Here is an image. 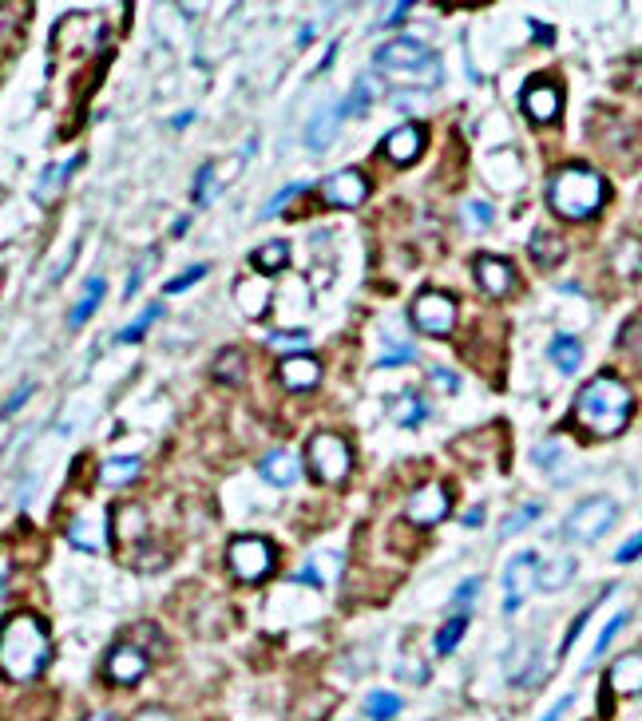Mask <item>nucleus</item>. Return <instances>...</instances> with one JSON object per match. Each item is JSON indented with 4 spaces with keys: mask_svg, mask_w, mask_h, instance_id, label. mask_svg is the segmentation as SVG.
Returning <instances> with one entry per match:
<instances>
[{
    "mask_svg": "<svg viewBox=\"0 0 642 721\" xmlns=\"http://www.w3.org/2000/svg\"><path fill=\"white\" fill-rule=\"evenodd\" d=\"M642 555V531L635 535V539H627L619 551H615V563H631V559H639Z\"/></svg>",
    "mask_w": 642,
    "mask_h": 721,
    "instance_id": "47",
    "label": "nucleus"
},
{
    "mask_svg": "<svg viewBox=\"0 0 642 721\" xmlns=\"http://www.w3.org/2000/svg\"><path fill=\"white\" fill-rule=\"evenodd\" d=\"M476 599H480V579H464L460 591L452 595V603H460V607H464V603H476Z\"/></svg>",
    "mask_w": 642,
    "mask_h": 721,
    "instance_id": "46",
    "label": "nucleus"
},
{
    "mask_svg": "<svg viewBox=\"0 0 642 721\" xmlns=\"http://www.w3.org/2000/svg\"><path fill=\"white\" fill-rule=\"evenodd\" d=\"M369 199V183L361 171L345 167V171H333L325 183H321V203L337 206V210H353Z\"/></svg>",
    "mask_w": 642,
    "mask_h": 721,
    "instance_id": "12",
    "label": "nucleus"
},
{
    "mask_svg": "<svg viewBox=\"0 0 642 721\" xmlns=\"http://www.w3.org/2000/svg\"><path fill=\"white\" fill-rule=\"evenodd\" d=\"M472 270H476L480 290H484V294H492V298H504V294H512V290H516V270H512V262H508V258L480 254Z\"/></svg>",
    "mask_w": 642,
    "mask_h": 721,
    "instance_id": "14",
    "label": "nucleus"
},
{
    "mask_svg": "<svg viewBox=\"0 0 642 721\" xmlns=\"http://www.w3.org/2000/svg\"><path fill=\"white\" fill-rule=\"evenodd\" d=\"M234 298H238V309H242L250 321L266 317V306H270V278H262V274L242 278V282L234 286Z\"/></svg>",
    "mask_w": 642,
    "mask_h": 721,
    "instance_id": "19",
    "label": "nucleus"
},
{
    "mask_svg": "<svg viewBox=\"0 0 642 721\" xmlns=\"http://www.w3.org/2000/svg\"><path fill=\"white\" fill-rule=\"evenodd\" d=\"M306 345H310V333H306V329H286V333H270V349H278V353H286V349L302 353Z\"/></svg>",
    "mask_w": 642,
    "mask_h": 721,
    "instance_id": "38",
    "label": "nucleus"
},
{
    "mask_svg": "<svg viewBox=\"0 0 642 721\" xmlns=\"http://www.w3.org/2000/svg\"><path fill=\"white\" fill-rule=\"evenodd\" d=\"M464 630H468V615H452L440 630H436V654H452L456 650V642L464 638Z\"/></svg>",
    "mask_w": 642,
    "mask_h": 721,
    "instance_id": "33",
    "label": "nucleus"
},
{
    "mask_svg": "<svg viewBox=\"0 0 642 721\" xmlns=\"http://www.w3.org/2000/svg\"><path fill=\"white\" fill-rule=\"evenodd\" d=\"M226 563H230L234 579H242V583H262V579L274 571L278 555H274V543H270V539H262V535H238V539L226 547Z\"/></svg>",
    "mask_w": 642,
    "mask_h": 721,
    "instance_id": "6",
    "label": "nucleus"
},
{
    "mask_svg": "<svg viewBox=\"0 0 642 721\" xmlns=\"http://www.w3.org/2000/svg\"><path fill=\"white\" fill-rule=\"evenodd\" d=\"M571 702H575V694H567V698H559V702H555V706H551V710H547V714H543V718H539V721H559V718H563V714H567V710H571Z\"/></svg>",
    "mask_w": 642,
    "mask_h": 721,
    "instance_id": "49",
    "label": "nucleus"
},
{
    "mask_svg": "<svg viewBox=\"0 0 642 721\" xmlns=\"http://www.w3.org/2000/svg\"><path fill=\"white\" fill-rule=\"evenodd\" d=\"M452 512V492L444 488V484H425V488H417L413 496H409V523H417V527H432V523H440L444 515Z\"/></svg>",
    "mask_w": 642,
    "mask_h": 721,
    "instance_id": "13",
    "label": "nucleus"
},
{
    "mask_svg": "<svg viewBox=\"0 0 642 721\" xmlns=\"http://www.w3.org/2000/svg\"><path fill=\"white\" fill-rule=\"evenodd\" d=\"M151 262H159V254L155 250H147L139 262H135V270H131V278H127V286H123V298H131L135 290H139V282L147 278V270H151Z\"/></svg>",
    "mask_w": 642,
    "mask_h": 721,
    "instance_id": "42",
    "label": "nucleus"
},
{
    "mask_svg": "<svg viewBox=\"0 0 642 721\" xmlns=\"http://www.w3.org/2000/svg\"><path fill=\"white\" fill-rule=\"evenodd\" d=\"M306 464L321 484H345L353 472V448L337 432H314L306 444Z\"/></svg>",
    "mask_w": 642,
    "mask_h": 721,
    "instance_id": "5",
    "label": "nucleus"
},
{
    "mask_svg": "<svg viewBox=\"0 0 642 721\" xmlns=\"http://www.w3.org/2000/svg\"><path fill=\"white\" fill-rule=\"evenodd\" d=\"M607 203V179L591 167H563L547 183V206L567 222H587Z\"/></svg>",
    "mask_w": 642,
    "mask_h": 721,
    "instance_id": "3",
    "label": "nucleus"
},
{
    "mask_svg": "<svg viewBox=\"0 0 642 721\" xmlns=\"http://www.w3.org/2000/svg\"><path fill=\"white\" fill-rule=\"evenodd\" d=\"M0 286H4V274H0Z\"/></svg>",
    "mask_w": 642,
    "mask_h": 721,
    "instance_id": "56",
    "label": "nucleus"
},
{
    "mask_svg": "<svg viewBox=\"0 0 642 721\" xmlns=\"http://www.w3.org/2000/svg\"><path fill=\"white\" fill-rule=\"evenodd\" d=\"M262 476H266L274 488H290V484L302 476V464H298V456H294L290 448H274V452H266V460H262Z\"/></svg>",
    "mask_w": 642,
    "mask_h": 721,
    "instance_id": "20",
    "label": "nucleus"
},
{
    "mask_svg": "<svg viewBox=\"0 0 642 721\" xmlns=\"http://www.w3.org/2000/svg\"><path fill=\"white\" fill-rule=\"evenodd\" d=\"M286 262H290V242H286V238H274V242H266V246L254 250V270H258L262 278L286 270Z\"/></svg>",
    "mask_w": 642,
    "mask_h": 721,
    "instance_id": "24",
    "label": "nucleus"
},
{
    "mask_svg": "<svg viewBox=\"0 0 642 721\" xmlns=\"http://www.w3.org/2000/svg\"><path fill=\"white\" fill-rule=\"evenodd\" d=\"M615 274H619V278H639L642 274V246L635 238H627V242L619 246V254H615Z\"/></svg>",
    "mask_w": 642,
    "mask_h": 721,
    "instance_id": "32",
    "label": "nucleus"
},
{
    "mask_svg": "<svg viewBox=\"0 0 642 721\" xmlns=\"http://www.w3.org/2000/svg\"><path fill=\"white\" fill-rule=\"evenodd\" d=\"M615 519H619V504H615L611 496H591V500H583L575 512L567 515L563 535L575 539V543H595L599 535L611 531Z\"/></svg>",
    "mask_w": 642,
    "mask_h": 721,
    "instance_id": "7",
    "label": "nucleus"
},
{
    "mask_svg": "<svg viewBox=\"0 0 642 721\" xmlns=\"http://www.w3.org/2000/svg\"><path fill=\"white\" fill-rule=\"evenodd\" d=\"M131 721H175V714H167V710H159V706H147V710H139Z\"/></svg>",
    "mask_w": 642,
    "mask_h": 721,
    "instance_id": "50",
    "label": "nucleus"
},
{
    "mask_svg": "<svg viewBox=\"0 0 642 721\" xmlns=\"http://www.w3.org/2000/svg\"><path fill=\"white\" fill-rule=\"evenodd\" d=\"M409 8H413L409 0H401V4H393V8H389V16H381V24H385V28H393V24H401V20L409 16Z\"/></svg>",
    "mask_w": 642,
    "mask_h": 721,
    "instance_id": "48",
    "label": "nucleus"
},
{
    "mask_svg": "<svg viewBox=\"0 0 642 721\" xmlns=\"http://www.w3.org/2000/svg\"><path fill=\"white\" fill-rule=\"evenodd\" d=\"M135 476H139V456H115V460H107L104 472H100V480H104L107 488H123Z\"/></svg>",
    "mask_w": 642,
    "mask_h": 721,
    "instance_id": "29",
    "label": "nucleus"
},
{
    "mask_svg": "<svg viewBox=\"0 0 642 721\" xmlns=\"http://www.w3.org/2000/svg\"><path fill=\"white\" fill-rule=\"evenodd\" d=\"M207 270H211V266H207V262H199V266H191L187 274H179V278H171V282H167L163 290H167V294H183V290H191L195 282H203V278H207Z\"/></svg>",
    "mask_w": 642,
    "mask_h": 721,
    "instance_id": "40",
    "label": "nucleus"
},
{
    "mask_svg": "<svg viewBox=\"0 0 642 721\" xmlns=\"http://www.w3.org/2000/svg\"><path fill=\"white\" fill-rule=\"evenodd\" d=\"M559 107H563V92L551 80H535L524 88V115L532 123H551L559 115Z\"/></svg>",
    "mask_w": 642,
    "mask_h": 721,
    "instance_id": "17",
    "label": "nucleus"
},
{
    "mask_svg": "<svg viewBox=\"0 0 642 721\" xmlns=\"http://www.w3.org/2000/svg\"><path fill=\"white\" fill-rule=\"evenodd\" d=\"M528 254H532L535 266H543V270H555V266L567 258V242H563L559 234H551V230H535L532 242H528Z\"/></svg>",
    "mask_w": 642,
    "mask_h": 721,
    "instance_id": "21",
    "label": "nucleus"
},
{
    "mask_svg": "<svg viewBox=\"0 0 642 721\" xmlns=\"http://www.w3.org/2000/svg\"><path fill=\"white\" fill-rule=\"evenodd\" d=\"M428 377H432V385H440V389H448V393L456 389V377H452V373H440V369H432Z\"/></svg>",
    "mask_w": 642,
    "mask_h": 721,
    "instance_id": "51",
    "label": "nucleus"
},
{
    "mask_svg": "<svg viewBox=\"0 0 642 721\" xmlns=\"http://www.w3.org/2000/svg\"><path fill=\"white\" fill-rule=\"evenodd\" d=\"M389 420H393L397 428H417V424L425 420V405H421V397L401 393V397L389 405Z\"/></svg>",
    "mask_w": 642,
    "mask_h": 721,
    "instance_id": "28",
    "label": "nucleus"
},
{
    "mask_svg": "<svg viewBox=\"0 0 642 721\" xmlns=\"http://www.w3.org/2000/svg\"><path fill=\"white\" fill-rule=\"evenodd\" d=\"M214 377L222 385H242L246 381V353L242 349H222L214 357Z\"/></svg>",
    "mask_w": 642,
    "mask_h": 721,
    "instance_id": "26",
    "label": "nucleus"
},
{
    "mask_svg": "<svg viewBox=\"0 0 642 721\" xmlns=\"http://www.w3.org/2000/svg\"><path fill=\"white\" fill-rule=\"evenodd\" d=\"M298 583H314V587H318L321 575L314 571V567H302V571H298Z\"/></svg>",
    "mask_w": 642,
    "mask_h": 721,
    "instance_id": "53",
    "label": "nucleus"
},
{
    "mask_svg": "<svg viewBox=\"0 0 642 721\" xmlns=\"http://www.w3.org/2000/svg\"><path fill=\"white\" fill-rule=\"evenodd\" d=\"M365 714L373 721H393L401 714V698L389 694V690H373V694L365 698Z\"/></svg>",
    "mask_w": 642,
    "mask_h": 721,
    "instance_id": "30",
    "label": "nucleus"
},
{
    "mask_svg": "<svg viewBox=\"0 0 642 721\" xmlns=\"http://www.w3.org/2000/svg\"><path fill=\"white\" fill-rule=\"evenodd\" d=\"M532 36L535 40H543V44H551V40H555V32H551L547 24H535V20H532Z\"/></svg>",
    "mask_w": 642,
    "mask_h": 721,
    "instance_id": "52",
    "label": "nucleus"
},
{
    "mask_svg": "<svg viewBox=\"0 0 642 721\" xmlns=\"http://www.w3.org/2000/svg\"><path fill=\"white\" fill-rule=\"evenodd\" d=\"M547 357H551V365L559 369V373H575L579 365H583V345L575 341V337H555L551 341V349H547Z\"/></svg>",
    "mask_w": 642,
    "mask_h": 721,
    "instance_id": "25",
    "label": "nucleus"
},
{
    "mask_svg": "<svg viewBox=\"0 0 642 721\" xmlns=\"http://www.w3.org/2000/svg\"><path fill=\"white\" fill-rule=\"evenodd\" d=\"M302 191H306V187H302V183H290V187H282V191H278V195H274V199H270V203H266V210H262V218H274V214H278V210H282V206L290 203V199H294V195H302Z\"/></svg>",
    "mask_w": 642,
    "mask_h": 721,
    "instance_id": "43",
    "label": "nucleus"
},
{
    "mask_svg": "<svg viewBox=\"0 0 642 721\" xmlns=\"http://www.w3.org/2000/svg\"><path fill=\"white\" fill-rule=\"evenodd\" d=\"M48 658H52V638L40 618L20 611L0 622V674L8 682H36Z\"/></svg>",
    "mask_w": 642,
    "mask_h": 721,
    "instance_id": "1",
    "label": "nucleus"
},
{
    "mask_svg": "<svg viewBox=\"0 0 642 721\" xmlns=\"http://www.w3.org/2000/svg\"><path fill=\"white\" fill-rule=\"evenodd\" d=\"M80 167V155L76 159H68L64 167H48L40 179H36V187H32V199L40 206H48V203H56L60 199V191H64V183H68V175Z\"/></svg>",
    "mask_w": 642,
    "mask_h": 721,
    "instance_id": "22",
    "label": "nucleus"
},
{
    "mask_svg": "<svg viewBox=\"0 0 642 721\" xmlns=\"http://www.w3.org/2000/svg\"><path fill=\"white\" fill-rule=\"evenodd\" d=\"M88 721H111V718H107V714H92Z\"/></svg>",
    "mask_w": 642,
    "mask_h": 721,
    "instance_id": "55",
    "label": "nucleus"
},
{
    "mask_svg": "<svg viewBox=\"0 0 642 721\" xmlns=\"http://www.w3.org/2000/svg\"><path fill=\"white\" fill-rule=\"evenodd\" d=\"M104 290H107V282L104 278H88V286H84V298H80V306L72 309V325H84L92 313H96V306H100V298H104Z\"/></svg>",
    "mask_w": 642,
    "mask_h": 721,
    "instance_id": "31",
    "label": "nucleus"
},
{
    "mask_svg": "<svg viewBox=\"0 0 642 721\" xmlns=\"http://www.w3.org/2000/svg\"><path fill=\"white\" fill-rule=\"evenodd\" d=\"M480 519H484V508H472L464 515V527H480Z\"/></svg>",
    "mask_w": 642,
    "mask_h": 721,
    "instance_id": "54",
    "label": "nucleus"
},
{
    "mask_svg": "<svg viewBox=\"0 0 642 721\" xmlns=\"http://www.w3.org/2000/svg\"><path fill=\"white\" fill-rule=\"evenodd\" d=\"M607 686H611V694L639 698V694H642V650L623 654V658L611 666V674H607Z\"/></svg>",
    "mask_w": 642,
    "mask_h": 721,
    "instance_id": "18",
    "label": "nucleus"
},
{
    "mask_svg": "<svg viewBox=\"0 0 642 721\" xmlns=\"http://www.w3.org/2000/svg\"><path fill=\"white\" fill-rule=\"evenodd\" d=\"M631 412H635L631 389H627L615 373H599V377H591V381L579 389L571 416H575V424H579L583 432H591V436H619V432L627 428Z\"/></svg>",
    "mask_w": 642,
    "mask_h": 721,
    "instance_id": "2",
    "label": "nucleus"
},
{
    "mask_svg": "<svg viewBox=\"0 0 642 721\" xmlns=\"http://www.w3.org/2000/svg\"><path fill=\"white\" fill-rule=\"evenodd\" d=\"M535 579H539V559H535L532 551H528V555H516V559L504 567V611H508V615H516V611L528 603V595L535 591Z\"/></svg>",
    "mask_w": 642,
    "mask_h": 721,
    "instance_id": "11",
    "label": "nucleus"
},
{
    "mask_svg": "<svg viewBox=\"0 0 642 721\" xmlns=\"http://www.w3.org/2000/svg\"><path fill=\"white\" fill-rule=\"evenodd\" d=\"M464 222H468V226H488V222H492V210H488V203H468L464 206Z\"/></svg>",
    "mask_w": 642,
    "mask_h": 721,
    "instance_id": "44",
    "label": "nucleus"
},
{
    "mask_svg": "<svg viewBox=\"0 0 642 721\" xmlns=\"http://www.w3.org/2000/svg\"><path fill=\"white\" fill-rule=\"evenodd\" d=\"M278 377L290 393H306V389H318L321 381V361L310 353H294V357H282L278 365Z\"/></svg>",
    "mask_w": 642,
    "mask_h": 721,
    "instance_id": "16",
    "label": "nucleus"
},
{
    "mask_svg": "<svg viewBox=\"0 0 642 721\" xmlns=\"http://www.w3.org/2000/svg\"><path fill=\"white\" fill-rule=\"evenodd\" d=\"M535 515H539V504H524L520 512H516L512 519H508V523H504V527H500V539H512V535H520V531L532 523Z\"/></svg>",
    "mask_w": 642,
    "mask_h": 721,
    "instance_id": "41",
    "label": "nucleus"
},
{
    "mask_svg": "<svg viewBox=\"0 0 642 721\" xmlns=\"http://www.w3.org/2000/svg\"><path fill=\"white\" fill-rule=\"evenodd\" d=\"M32 389H36V385H32V381H28V385H16V393H12V397H8V401H4V409H0V416H12V412L20 409V405H24V401H28V397H32Z\"/></svg>",
    "mask_w": 642,
    "mask_h": 721,
    "instance_id": "45",
    "label": "nucleus"
},
{
    "mask_svg": "<svg viewBox=\"0 0 642 721\" xmlns=\"http://www.w3.org/2000/svg\"><path fill=\"white\" fill-rule=\"evenodd\" d=\"M147 650L143 646H135V642H119V646H111L107 650V662H104V678L111 686H135V682H143V674H147Z\"/></svg>",
    "mask_w": 642,
    "mask_h": 721,
    "instance_id": "10",
    "label": "nucleus"
},
{
    "mask_svg": "<svg viewBox=\"0 0 642 721\" xmlns=\"http://www.w3.org/2000/svg\"><path fill=\"white\" fill-rule=\"evenodd\" d=\"M151 523H147V508L143 504H111V543L119 547V555H135L147 539Z\"/></svg>",
    "mask_w": 642,
    "mask_h": 721,
    "instance_id": "8",
    "label": "nucleus"
},
{
    "mask_svg": "<svg viewBox=\"0 0 642 721\" xmlns=\"http://www.w3.org/2000/svg\"><path fill=\"white\" fill-rule=\"evenodd\" d=\"M222 187H226V183L218 179V167H214V163H207V167L195 175V203H199V206L214 203V195H218Z\"/></svg>",
    "mask_w": 642,
    "mask_h": 721,
    "instance_id": "36",
    "label": "nucleus"
},
{
    "mask_svg": "<svg viewBox=\"0 0 642 721\" xmlns=\"http://www.w3.org/2000/svg\"><path fill=\"white\" fill-rule=\"evenodd\" d=\"M381 151H385V159H393V163H401V167L417 163V159H421V151H425V127H417V123H401L397 131H389V135H385Z\"/></svg>",
    "mask_w": 642,
    "mask_h": 721,
    "instance_id": "15",
    "label": "nucleus"
},
{
    "mask_svg": "<svg viewBox=\"0 0 642 721\" xmlns=\"http://www.w3.org/2000/svg\"><path fill=\"white\" fill-rule=\"evenodd\" d=\"M373 68H381V72H397V76H425L421 84H436V80H440V64H436V56L428 52L421 40H409V36L381 44V48L373 52Z\"/></svg>",
    "mask_w": 642,
    "mask_h": 721,
    "instance_id": "4",
    "label": "nucleus"
},
{
    "mask_svg": "<svg viewBox=\"0 0 642 721\" xmlns=\"http://www.w3.org/2000/svg\"><path fill=\"white\" fill-rule=\"evenodd\" d=\"M337 123H341V111H337V107H325V111H318V115L310 119V127H306V143H310V151H325V147L333 143Z\"/></svg>",
    "mask_w": 642,
    "mask_h": 721,
    "instance_id": "23",
    "label": "nucleus"
},
{
    "mask_svg": "<svg viewBox=\"0 0 642 721\" xmlns=\"http://www.w3.org/2000/svg\"><path fill=\"white\" fill-rule=\"evenodd\" d=\"M68 539H72L76 547H84V551H96V547H100V535H96V527H88V519H72V523H68Z\"/></svg>",
    "mask_w": 642,
    "mask_h": 721,
    "instance_id": "39",
    "label": "nucleus"
},
{
    "mask_svg": "<svg viewBox=\"0 0 642 721\" xmlns=\"http://www.w3.org/2000/svg\"><path fill=\"white\" fill-rule=\"evenodd\" d=\"M413 325L428 337H448L452 325H456V302L448 294H440V290H425L413 302Z\"/></svg>",
    "mask_w": 642,
    "mask_h": 721,
    "instance_id": "9",
    "label": "nucleus"
},
{
    "mask_svg": "<svg viewBox=\"0 0 642 721\" xmlns=\"http://www.w3.org/2000/svg\"><path fill=\"white\" fill-rule=\"evenodd\" d=\"M369 100H373V84H369V80L361 76V80L353 84V92H349L345 100L337 103V111H341V119H345V115H365Z\"/></svg>",
    "mask_w": 642,
    "mask_h": 721,
    "instance_id": "34",
    "label": "nucleus"
},
{
    "mask_svg": "<svg viewBox=\"0 0 642 721\" xmlns=\"http://www.w3.org/2000/svg\"><path fill=\"white\" fill-rule=\"evenodd\" d=\"M159 313H163V306H159V302H151V306L143 309V317H139V321H131V325H127V329L115 337V341H119V345H135V341H143V333H147V329L159 321Z\"/></svg>",
    "mask_w": 642,
    "mask_h": 721,
    "instance_id": "35",
    "label": "nucleus"
},
{
    "mask_svg": "<svg viewBox=\"0 0 642 721\" xmlns=\"http://www.w3.org/2000/svg\"><path fill=\"white\" fill-rule=\"evenodd\" d=\"M627 618H631V615H615V618H611V622H607V630L599 634V642H595V650H591V658L583 662V670H591V666H595V662H599V658L607 654V646H611V642H615V634H619V630L627 626Z\"/></svg>",
    "mask_w": 642,
    "mask_h": 721,
    "instance_id": "37",
    "label": "nucleus"
},
{
    "mask_svg": "<svg viewBox=\"0 0 642 721\" xmlns=\"http://www.w3.org/2000/svg\"><path fill=\"white\" fill-rule=\"evenodd\" d=\"M575 575V559L571 555H559V559H551L547 567H539V579H535V587H543V591H559V587H567V579Z\"/></svg>",
    "mask_w": 642,
    "mask_h": 721,
    "instance_id": "27",
    "label": "nucleus"
}]
</instances>
